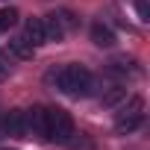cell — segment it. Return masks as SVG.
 Returning <instances> with one entry per match:
<instances>
[{
	"label": "cell",
	"mask_w": 150,
	"mask_h": 150,
	"mask_svg": "<svg viewBox=\"0 0 150 150\" xmlns=\"http://www.w3.org/2000/svg\"><path fill=\"white\" fill-rule=\"evenodd\" d=\"M53 80H56V86H59L65 94H71V97H88V94L94 91V77H91V71L83 68V65H68V68L56 71Z\"/></svg>",
	"instance_id": "cell-1"
},
{
	"label": "cell",
	"mask_w": 150,
	"mask_h": 150,
	"mask_svg": "<svg viewBox=\"0 0 150 150\" xmlns=\"http://www.w3.org/2000/svg\"><path fill=\"white\" fill-rule=\"evenodd\" d=\"M18 24V9H0V30H12Z\"/></svg>",
	"instance_id": "cell-11"
},
{
	"label": "cell",
	"mask_w": 150,
	"mask_h": 150,
	"mask_svg": "<svg viewBox=\"0 0 150 150\" xmlns=\"http://www.w3.org/2000/svg\"><path fill=\"white\" fill-rule=\"evenodd\" d=\"M135 9H138V21H150V9H147V0H135Z\"/></svg>",
	"instance_id": "cell-14"
},
{
	"label": "cell",
	"mask_w": 150,
	"mask_h": 150,
	"mask_svg": "<svg viewBox=\"0 0 150 150\" xmlns=\"http://www.w3.org/2000/svg\"><path fill=\"white\" fill-rule=\"evenodd\" d=\"M65 144H68L71 150H94V141H91L88 135H77V132H74Z\"/></svg>",
	"instance_id": "cell-10"
},
{
	"label": "cell",
	"mask_w": 150,
	"mask_h": 150,
	"mask_svg": "<svg viewBox=\"0 0 150 150\" xmlns=\"http://www.w3.org/2000/svg\"><path fill=\"white\" fill-rule=\"evenodd\" d=\"M24 38H27L33 47H41V44H47L44 21H41V18H30V21H27V33H24Z\"/></svg>",
	"instance_id": "cell-7"
},
{
	"label": "cell",
	"mask_w": 150,
	"mask_h": 150,
	"mask_svg": "<svg viewBox=\"0 0 150 150\" xmlns=\"http://www.w3.org/2000/svg\"><path fill=\"white\" fill-rule=\"evenodd\" d=\"M91 41L97 44V47H115V33H112V27H106V24H91Z\"/></svg>",
	"instance_id": "cell-8"
},
{
	"label": "cell",
	"mask_w": 150,
	"mask_h": 150,
	"mask_svg": "<svg viewBox=\"0 0 150 150\" xmlns=\"http://www.w3.org/2000/svg\"><path fill=\"white\" fill-rule=\"evenodd\" d=\"M112 71H118V74H135V65H132V59H127V56H118V59H112Z\"/></svg>",
	"instance_id": "cell-12"
},
{
	"label": "cell",
	"mask_w": 150,
	"mask_h": 150,
	"mask_svg": "<svg viewBox=\"0 0 150 150\" xmlns=\"http://www.w3.org/2000/svg\"><path fill=\"white\" fill-rule=\"evenodd\" d=\"M74 27H77V18H74V12L62 9V12H53L47 15L44 21V33H47V41H62Z\"/></svg>",
	"instance_id": "cell-4"
},
{
	"label": "cell",
	"mask_w": 150,
	"mask_h": 150,
	"mask_svg": "<svg viewBox=\"0 0 150 150\" xmlns=\"http://www.w3.org/2000/svg\"><path fill=\"white\" fill-rule=\"evenodd\" d=\"M24 118H27V135L33 132V135L44 138V132H47V109L44 106H33L30 112H24Z\"/></svg>",
	"instance_id": "cell-5"
},
{
	"label": "cell",
	"mask_w": 150,
	"mask_h": 150,
	"mask_svg": "<svg viewBox=\"0 0 150 150\" xmlns=\"http://www.w3.org/2000/svg\"><path fill=\"white\" fill-rule=\"evenodd\" d=\"M71 135H74V121H71V115H68L65 109H47V132H44V138L65 144Z\"/></svg>",
	"instance_id": "cell-2"
},
{
	"label": "cell",
	"mask_w": 150,
	"mask_h": 150,
	"mask_svg": "<svg viewBox=\"0 0 150 150\" xmlns=\"http://www.w3.org/2000/svg\"><path fill=\"white\" fill-rule=\"evenodd\" d=\"M33 50H35V47H33L24 35H18V38L9 41V53H12L15 59H33Z\"/></svg>",
	"instance_id": "cell-9"
},
{
	"label": "cell",
	"mask_w": 150,
	"mask_h": 150,
	"mask_svg": "<svg viewBox=\"0 0 150 150\" xmlns=\"http://www.w3.org/2000/svg\"><path fill=\"white\" fill-rule=\"evenodd\" d=\"M141 121H144V100H141V97H132L127 106H121V112H118V118H115V132L127 135V132L138 129Z\"/></svg>",
	"instance_id": "cell-3"
},
{
	"label": "cell",
	"mask_w": 150,
	"mask_h": 150,
	"mask_svg": "<svg viewBox=\"0 0 150 150\" xmlns=\"http://www.w3.org/2000/svg\"><path fill=\"white\" fill-rule=\"evenodd\" d=\"M9 77V56L0 53V80H6Z\"/></svg>",
	"instance_id": "cell-15"
},
{
	"label": "cell",
	"mask_w": 150,
	"mask_h": 150,
	"mask_svg": "<svg viewBox=\"0 0 150 150\" xmlns=\"http://www.w3.org/2000/svg\"><path fill=\"white\" fill-rule=\"evenodd\" d=\"M3 129L12 138H27V118H24V112L21 109H9L3 115Z\"/></svg>",
	"instance_id": "cell-6"
},
{
	"label": "cell",
	"mask_w": 150,
	"mask_h": 150,
	"mask_svg": "<svg viewBox=\"0 0 150 150\" xmlns=\"http://www.w3.org/2000/svg\"><path fill=\"white\" fill-rule=\"evenodd\" d=\"M124 94H127V91H124L121 86H112V88L103 94V103H106V106H115L118 100H124Z\"/></svg>",
	"instance_id": "cell-13"
},
{
	"label": "cell",
	"mask_w": 150,
	"mask_h": 150,
	"mask_svg": "<svg viewBox=\"0 0 150 150\" xmlns=\"http://www.w3.org/2000/svg\"><path fill=\"white\" fill-rule=\"evenodd\" d=\"M6 135V129H3V115H0V138Z\"/></svg>",
	"instance_id": "cell-16"
}]
</instances>
